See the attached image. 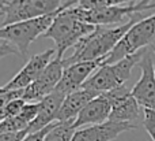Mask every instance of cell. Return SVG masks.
I'll return each mask as SVG.
<instances>
[{"instance_id": "cell-26", "label": "cell", "mask_w": 155, "mask_h": 141, "mask_svg": "<svg viewBox=\"0 0 155 141\" xmlns=\"http://www.w3.org/2000/svg\"><path fill=\"white\" fill-rule=\"evenodd\" d=\"M153 51H154V56H155V47H153ZM154 74H155V60H154Z\"/></svg>"}, {"instance_id": "cell-23", "label": "cell", "mask_w": 155, "mask_h": 141, "mask_svg": "<svg viewBox=\"0 0 155 141\" xmlns=\"http://www.w3.org/2000/svg\"><path fill=\"white\" fill-rule=\"evenodd\" d=\"M137 12H144L148 11L151 8H155V0H139V2L135 4Z\"/></svg>"}, {"instance_id": "cell-9", "label": "cell", "mask_w": 155, "mask_h": 141, "mask_svg": "<svg viewBox=\"0 0 155 141\" xmlns=\"http://www.w3.org/2000/svg\"><path fill=\"white\" fill-rule=\"evenodd\" d=\"M105 95L109 97L112 103V112H110L109 121L132 123L136 126L140 119L143 121L144 110L142 111V107L137 104V101L132 96L131 89L127 85H121L113 90L105 92Z\"/></svg>"}, {"instance_id": "cell-13", "label": "cell", "mask_w": 155, "mask_h": 141, "mask_svg": "<svg viewBox=\"0 0 155 141\" xmlns=\"http://www.w3.org/2000/svg\"><path fill=\"white\" fill-rule=\"evenodd\" d=\"M136 129L137 126L132 123L107 121L99 125H91L76 129L72 141H113L124 132L136 130Z\"/></svg>"}, {"instance_id": "cell-21", "label": "cell", "mask_w": 155, "mask_h": 141, "mask_svg": "<svg viewBox=\"0 0 155 141\" xmlns=\"http://www.w3.org/2000/svg\"><path fill=\"white\" fill-rule=\"evenodd\" d=\"M54 123H56V122H54ZM54 123H52V125H49V126H46V128H44L42 130L35 132V133H29L22 141H42L44 137L46 136V133L51 130V128L54 125Z\"/></svg>"}, {"instance_id": "cell-24", "label": "cell", "mask_w": 155, "mask_h": 141, "mask_svg": "<svg viewBox=\"0 0 155 141\" xmlns=\"http://www.w3.org/2000/svg\"><path fill=\"white\" fill-rule=\"evenodd\" d=\"M14 54H18V51L14 47H11L7 43L0 44V59L4 56H8V55H14Z\"/></svg>"}, {"instance_id": "cell-16", "label": "cell", "mask_w": 155, "mask_h": 141, "mask_svg": "<svg viewBox=\"0 0 155 141\" xmlns=\"http://www.w3.org/2000/svg\"><path fill=\"white\" fill-rule=\"evenodd\" d=\"M98 95H101V93H97L94 90H88V89H83V88L67 95L61 104L59 115H57V122H65V121L76 119L79 112L87 106V103H90Z\"/></svg>"}, {"instance_id": "cell-4", "label": "cell", "mask_w": 155, "mask_h": 141, "mask_svg": "<svg viewBox=\"0 0 155 141\" xmlns=\"http://www.w3.org/2000/svg\"><path fill=\"white\" fill-rule=\"evenodd\" d=\"M144 49H140L136 54L129 55V56L124 58L116 63H112V65H102L84 82L82 88L94 90L97 93H105L116 89L121 85H125V82L131 78L132 69L137 66Z\"/></svg>"}, {"instance_id": "cell-7", "label": "cell", "mask_w": 155, "mask_h": 141, "mask_svg": "<svg viewBox=\"0 0 155 141\" xmlns=\"http://www.w3.org/2000/svg\"><path fill=\"white\" fill-rule=\"evenodd\" d=\"M70 11L76 19L93 26H107V25H124L132 21L134 18L144 15V12H137L135 4L127 5H114L106 8H94V10H84L78 5L70 7Z\"/></svg>"}, {"instance_id": "cell-22", "label": "cell", "mask_w": 155, "mask_h": 141, "mask_svg": "<svg viewBox=\"0 0 155 141\" xmlns=\"http://www.w3.org/2000/svg\"><path fill=\"white\" fill-rule=\"evenodd\" d=\"M26 136H27V132L5 133V134H0V141H22Z\"/></svg>"}, {"instance_id": "cell-25", "label": "cell", "mask_w": 155, "mask_h": 141, "mask_svg": "<svg viewBox=\"0 0 155 141\" xmlns=\"http://www.w3.org/2000/svg\"><path fill=\"white\" fill-rule=\"evenodd\" d=\"M7 3H8V0H0V10H2V8L4 7Z\"/></svg>"}, {"instance_id": "cell-10", "label": "cell", "mask_w": 155, "mask_h": 141, "mask_svg": "<svg viewBox=\"0 0 155 141\" xmlns=\"http://www.w3.org/2000/svg\"><path fill=\"white\" fill-rule=\"evenodd\" d=\"M64 73V65L63 59L54 58L46 69L40 74L37 79L33 84H30L26 89L23 90V100L27 103H34V101L42 100L45 96L51 95L57 88L60 79Z\"/></svg>"}, {"instance_id": "cell-14", "label": "cell", "mask_w": 155, "mask_h": 141, "mask_svg": "<svg viewBox=\"0 0 155 141\" xmlns=\"http://www.w3.org/2000/svg\"><path fill=\"white\" fill-rule=\"evenodd\" d=\"M65 99V95L54 89L51 95L45 96L42 100L38 101V112L35 119L27 129V134L35 133L38 130H42L44 128L57 122V115L61 108V104Z\"/></svg>"}, {"instance_id": "cell-20", "label": "cell", "mask_w": 155, "mask_h": 141, "mask_svg": "<svg viewBox=\"0 0 155 141\" xmlns=\"http://www.w3.org/2000/svg\"><path fill=\"white\" fill-rule=\"evenodd\" d=\"M143 126H144L150 139L155 141V112L150 110H144L143 114Z\"/></svg>"}, {"instance_id": "cell-12", "label": "cell", "mask_w": 155, "mask_h": 141, "mask_svg": "<svg viewBox=\"0 0 155 141\" xmlns=\"http://www.w3.org/2000/svg\"><path fill=\"white\" fill-rule=\"evenodd\" d=\"M105 59L90 60V62H80L64 67V73L57 85L56 90L64 93L65 96L75 90L82 89L84 82L102 66Z\"/></svg>"}, {"instance_id": "cell-1", "label": "cell", "mask_w": 155, "mask_h": 141, "mask_svg": "<svg viewBox=\"0 0 155 141\" xmlns=\"http://www.w3.org/2000/svg\"><path fill=\"white\" fill-rule=\"evenodd\" d=\"M144 18V15L134 18L132 21L124 25H118L116 27L95 26L93 33L83 37L79 43L74 47V54L63 60L64 67L80 62H90V60L106 59V56L114 49L118 41L123 38L127 30L135 23Z\"/></svg>"}, {"instance_id": "cell-11", "label": "cell", "mask_w": 155, "mask_h": 141, "mask_svg": "<svg viewBox=\"0 0 155 141\" xmlns=\"http://www.w3.org/2000/svg\"><path fill=\"white\" fill-rule=\"evenodd\" d=\"M54 55H56V49L49 48L41 54L31 56L26 65L10 79V82L4 85V88L8 90H25L40 77V74L45 70L46 66L53 60Z\"/></svg>"}, {"instance_id": "cell-15", "label": "cell", "mask_w": 155, "mask_h": 141, "mask_svg": "<svg viewBox=\"0 0 155 141\" xmlns=\"http://www.w3.org/2000/svg\"><path fill=\"white\" fill-rule=\"evenodd\" d=\"M110 112H112V103L105 93H101L94 97L90 103H87V106L79 112L74 125L76 129H80L84 126L107 122Z\"/></svg>"}, {"instance_id": "cell-5", "label": "cell", "mask_w": 155, "mask_h": 141, "mask_svg": "<svg viewBox=\"0 0 155 141\" xmlns=\"http://www.w3.org/2000/svg\"><path fill=\"white\" fill-rule=\"evenodd\" d=\"M155 40V14L144 16L143 19L135 22L127 33L123 36L118 44L112 52L106 56L102 65H112L129 55L136 54L140 49L151 47Z\"/></svg>"}, {"instance_id": "cell-8", "label": "cell", "mask_w": 155, "mask_h": 141, "mask_svg": "<svg viewBox=\"0 0 155 141\" xmlns=\"http://www.w3.org/2000/svg\"><path fill=\"white\" fill-rule=\"evenodd\" d=\"M154 51L153 45L147 47L136 67L140 70V77L131 89L132 96L143 110L155 112V74H154Z\"/></svg>"}, {"instance_id": "cell-6", "label": "cell", "mask_w": 155, "mask_h": 141, "mask_svg": "<svg viewBox=\"0 0 155 141\" xmlns=\"http://www.w3.org/2000/svg\"><path fill=\"white\" fill-rule=\"evenodd\" d=\"M61 5V0H8L0 10V16H3L2 26L49 15L56 12Z\"/></svg>"}, {"instance_id": "cell-18", "label": "cell", "mask_w": 155, "mask_h": 141, "mask_svg": "<svg viewBox=\"0 0 155 141\" xmlns=\"http://www.w3.org/2000/svg\"><path fill=\"white\" fill-rule=\"evenodd\" d=\"M139 0H78L76 5L84 10H94V8H106L114 5H127L136 4Z\"/></svg>"}, {"instance_id": "cell-19", "label": "cell", "mask_w": 155, "mask_h": 141, "mask_svg": "<svg viewBox=\"0 0 155 141\" xmlns=\"http://www.w3.org/2000/svg\"><path fill=\"white\" fill-rule=\"evenodd\" d=\"M23 97V90H8L4 86H0V122L5 119V107L10 101Z\"/></svg>"}, {"instance_id": "cell-3", "label": "cell", "mask_w": 155, "mask_h": 141, "mask_svg": "<svg viewBox=\"0 0 155 141\" xmlns=\"http://www.w3.org/2000/svg\"><path fill=\"white\" fill-rule=\"evenodd\" d=\"M63 7L64 4L56 12L49 14V15L18 22V23H12L8 26H2L0 27V40L14 47L18 51V54L25 58L29 52L30 44L34 43L40 36H44L48 32L52 22L54 21L56 15L61 11Z\"/></svg>"}, {"instance_id": "cell-2", "label": "cell", "mask_w": 155, "mask_h": 141, "mask_svg": "<svg viewBox=\"0 0 155 141\" xmlns=\"http://www.w3.org/2000/svg\"><path fill=\"white\" fill-rule=\"evenodd\" d=\"M76 2L78 0L65 2L64 7L56 15L48 32L44 34V37L54 41V44H56V58H60V59H63V55L68 48L75 47L83 37L93 33L95 29V26L84 23V22L79 21L72 15L70 7L75 5Z\"/></svg>"}, {"instance_id": "cell-17", "label": "cell", "mask_w": 155, "mask_h": 141, "mask_svg": "<svg viewBox=\"0 0 155 141\" xmlns=\"http://www.w3.org/2000/svg\"><path fill=\"white\" fill-rule=\"evenodd\" d=\"M75 119L65 121V122H56L46 133L42 141H72L74 134L76 132Z\"/></svg>"}]
</instances>
